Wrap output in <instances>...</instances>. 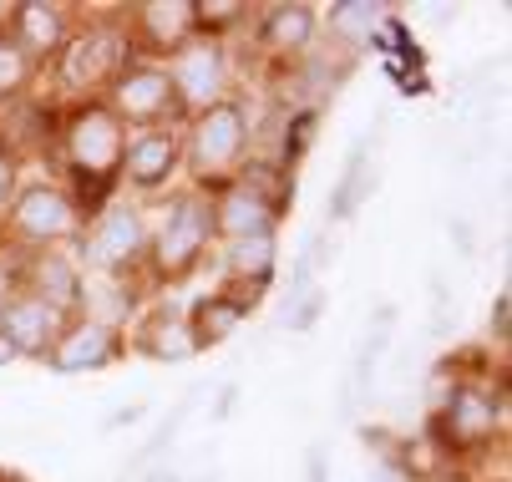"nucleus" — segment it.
I'll use <instances>...</instances> for the list:
<instances>
[{"mask_svg": "<svg viewBox=\"0 0 512 482\" xmlns=\"http://www.w3.org/2000/svg\"><path fill=\"white\" fill-rule=\"evenodd\" d=\"M178 107V97H173V82H168V72H158V66H137V72H127V77H117V122L122 117H132V122H158V117H168Z\"/></svg>", "mask_w": 512, "mask_h": 482, "instance_id": "obj_4", "label": "nucleus"}, {"mask_svg": "<svg viewBox=\"0 0 512 482\" xmlns=\"http://www.w3.org/2000/svg\"><path fill=\"white\" fill-rule=\"evenodd\" d=\"M122 56H127V36L122 31H87L71 41L66 51V82H107L122 72Z\"/></svg>", "mask_w": 512, "mask_h": 482, "instance_id": "obj_7", "label": "nucleus"}, {"mask_svg": "<svg viewBox=\"0 0 512 482\" xmlns=\"http://www.w3.org/2000/svg\"><path fill=\"white\" fill-rule=\"evenodd\" d=\"M0 330H6V340L16 351H46L56 340V330H61V310H51L46 300L26 295V300L0 310Z\"/></svg>", "mask_w": 512, "mask_h": 482, "instance_id": "obj_10", "label": "nucleus"}, {"mask_svg": "<svg viewBox=\"0 0 512 482\" xmlns=\"http://www.w3.org/2000/svg\"><path fill=\"white\" fill-rule=\"evenodd\" d=\"M229 269L239 274V280L259 285L274 274V234H244V239H229Z\"/></svg>", "mask_w": 512, "mask_h": 482, "instance_id": "obj_16", "label": "nucleus"}, {"mask_svg": "<svg viewBox=\"0 0 512 482\" xmlns=\"http://www.w3.org/2000/svg\"><path fill=\"white\" fill-rule=\"evenodd\" d=\"M26 66H31V61H26V56L11 46V41H0V97H6V92H16V87L31 77Z\"/></svg>", "mask_w": 512, "mask_h": 482, "instance_id": "obj_21", "label": "nucleus"}, {"mask_svg": "<svg viewBox=\"0 0 512 482\" xmlns=\"http://www.w3.org/2000/svg\"><path fill=\"white\" fill-rule=\"evenodd\" d=\"M168 82H173L178 102L208 107L218 97V87H224V56H218V46H208V41H193L178 56V72H168Z\"/></svg>", "mask_w": 512, "mask_h": 482, "instance_id": "obj_6", "label": "nucleus"}, {"mask_svg": "<svg viewBox=\"0 0 512 482\" xmlns=\"http://www.w3.org/2000/svg\"><path fill=\"white\" fill-rule=\"evenodd\" d=\"M244 21V6H193V26H234Z\"/></svg>", "mask_w": 512, "mask_h": 482, "instance_id": "obj_23", "label": "nucleus"}, {"mask_svg": "<svg viewBox=\"0 0 512 482\" xmlns=\"http://www.w3.org/2000/svg\"><path fill=\"white\" fill-rule=\"evenodd\" d=\"M208 229H213V209H208V203L203 198H178L168 224H163V239H158V264L168 274H183L203 254Z\"/></svg>", "mask_w": 512, "mask_h": 482, "instance_id": "obj_1", "label": "nucleus"}, {"mask_svg": "<svg viewBox=\"0 0 512 482\" xmlns=\"http://www.w3.org/2000/svg\"><path fill=\"white\" fill-rule=\"evenodd\" d=\"M239 320H244V310H239L229 295L198 300V310H193V320H188V330H193V346H218L224 335H234V330H239Z\"/></svg>", "mask_w": 512, "mask_h": 482, "instance_id": "obj_15", "label": "nucleus"}, {"mask_svg": "<svg viewBox=\"0 0 512 482\" xmlns=\"http://www.w3.org/2000/svg\"><path fill=\"white\" fill-rule=\"evenodd\" d=\"M452 244H457L462 254H477V239H472V224H467V219H452Z\"/></svg>", "mask_w": 512, "mask_h": 482, "instance_id": "obj_24", "label": "nucleus"}, {"mask_svg": "<svg viewBox=\"0 0 512 482\" xmlns=\"http://www.w3.org/2000/svg\"><path fill=\"white\" fill-rule=\"evenodd\" d=\"M492 427H497V406L482 391H457L447 401V432H452V442H467V447L487 442Z\"/></svg>", "mask_w": 512, "mask_h": 482, "instance_id": "obj_13", "label": "nucleus"}, {"mask_svg": "<svg viewBox=\"0 0 512 482\" xmlns=\"http://www.w3.org/2000/svg\"><path fill=\"white\" fill-rule=\"evenodd\" d=\"M66 148H71V163H77V168L112 173L122 163V122L112 112H102V107H87L77 122H71Z\"/></svg>", "mask_w": 512, "mask_h": 482, "instance_id": "obj_2", "label": "nucleus"}, {"mask_svg": "<svg viewBox=\"0 0 512 482\" xmlns=\"http://www.w3.org/2000/svg\"><path fill=\"white\" fill-rule=\"evenodd\" d=\"M244 153V112L239 107H208L193 127V163L203 173H224Z\"/></svg>", "mask_w": 512, "mask_h": 482, "instance_id": "obj_3", "label": "nucleus"}, {"mask_svg": "<svg viewBox=\"0 0 512 482\" xmlns=\"http://www.w3.org/2000/svg\"><path fill=\"white\" fill-rule=\"evenodd\" d=\"M148 482H183V477H173V472H153Z\"/></svg>", "mask_w": 512, "mask_h": 482, "instance_id": "obj_29", "label": "nucleus"}, {"mask_svg": "<svg viewBox=\"0 0 512 482\" xmlns=\"http://www.w3.org/2000/svg\"><path fill=\"white\" fill-rule=\"evenodd\" d=\"M274 214H279V203H269L264 193L234 188V193L213 209V224L224 229L229 239H244V234H269V229H274Z\"/></svg>", "mask_w": 512, "mask_h": 482, "instance_id": "obj_11", "label": "nucleus"}, {"mask_svg": "<svg viewBox=\"0 0 512 482\" xmlns=\"http://www.w3.org/2000/svg\"><path fill=\"white\" fill-rule=\"evenodd\" d=\"M36 300H46L51 310H66V305L82 300V280L71 274L66 259H56V254L36 259Z\"/></svg>", "mask_w": 512, "mask_h": 482, "instance_id": "obj_17", "label": "nucleus"}, {"mask_svg": "<svg viewBox=\"0 0 512 482\" xmlns=\"http://www.w3.org/2000/svg\"><path fill=\"white\" fill-rule=\"evenodd\" d=\"M142 346H148V356H158V361H188L198 351L188 320H178V315H158L148 325V335H142Z\"/></svg>", "mask_w": 512, "mask_h": 482, "instance_id": "obj_19", "label": "nucleus"}, {"mask_svg": "<svg viewBox=\"0 0 512 482\" xmlns=\"http://www.w3.org/2000/svg\"><path fill=\"white\" fill-rule=\"evenodd\" d=\"M122 163H127V178L137 188H158L173 173V163H178V143L168 132H142L137 143L122 148Z\"/></svg>", "mask_w": 512, "mask_h": 482, "instance_id": "obj_12", "label": "nucleus"}, {"mask_svg": "<svg viewBox=\"0 0 512 482\" xmlns=\"http://www.w3.org/2000/svg\"><path fill=\"white\" fill-rule=\"evenodd\" d=\"M492 325H497V335H507V295L497 300V315H492Z\"/></svg>", "mask_w": 512, "mask_h": 482, "instance_id": "obj_27", "label": "nucleus"}, {"mask_svg": "<svg viewBox=\"0 0 512 482\" xmlns=\"http://www.w3.org/2000/svg\"><path fill=\"white\" fill-rule=\"evenodd\" d=\"M320 310H325V295L310 290L300 305H289V310H284V330H310V325L320 320Z\"/></svg>", "mask_w": 512, "mask_h": 482, "instance_id": "obj_22", "label": "nucleus"}, {"mask_svg": "<svg viewBox=\"0 0 512 482\" xmlns=\"http://www.w3.org/2000/svg\"><path fill=\"white\" fill-rule=\"evenodd\" d=\"M11 356H16V346H11L6 335H0V361H11Z\"/></svg>", "mask_w": 512, "mask_h": 482, "instance_id": "obj_28", "label": "nucleus"}, {"mask_svg": "<svg viewBox=\"0 0 512 482\" xmlns=\"http://www.w3.org/2000/svg\"><path fill=\"white\" fill-rule=\"evenodd\" d=\"M11 224L21 239H61L71 234V224H77V209H71V198L61 188H31L21 193V203L11 209Z\"/></svg>", "mask_w": 512, "mask_h": 482, "instance_id": "obj_5", "label": "nucleus"}, {"mask_svg": "<svg viewBox=\"0 0 512 482\" xmlns=\"http://www.w3.org/2000/svg\"><path fill=\"white\" fill-rule=\"evenodd\" d=\"M137 26L148 31L158 46H178L193 31V6H183V0H173V6H142Z\"/></svg>", "mask_w": 512, "mask_h": 482, "instance_id": "obj_20", "label": "nucleus"}, {"mask_svg": "<svg viewBox=\"0 0 512 482\" xmlns=\"http://www.w3.org/2000/svg\"><path fill=\"white\" fill-rule=\"evenodd\" d=\"M310 36H315V16H310V6H279V11H269L264 41H269L274 51H305Z\"/></svg>", "mask_w": 512, "mask_h": 482, "instance_id": "obj_18", "label": "nucleus"}, {"mask_svg": "<svg viewBox=\"0 0 512 482\" xmlns=\"http://www.w3.org/2000/svg\"><path fill=\"white\" fill-rule=\"evenodd\" d=\"M6 198H11V158L0 153V209H6Z\"/></svg>", "mask_w": 512, "mask_h": 482, "instance_id": "obj_25", "label": "nucleus"}, {"mask_svg": "<svg viewBox=\"0 0 512 482\" xmlns=\"http://www.w3.org/2000/svg\"><path fill=\"white\" fill-rule=\"evenodd\" d=\"M142 249H148V234H142V219L132 209H112L87 239V259L97 269H127Z\"/></svg>", "mask_w": 512, "mask_h": 482, "instance_id": "obj_8", "label": "nucleus"}, {"mask_svg": "<svg viewBox=\"0 0 512 482\" xmlns=\"http://www.w3.org/2000/svg\"><path fill=\"white\" fill-rule=\"evenodd\" d=\"M66 41V21H61V11L56 6H21L16 11V51L26 56H41V51H56Z\"/></svg>", "mask_w": 512, "mask_h": 482, "instance_id": "obj_14", "label": "nucleus"}, {"mask_svg": "<svg viewBox=\"0 0 512 482\" xmlns=\"http://www.w3.org/2000/svg\"><path fill=\"white\" fill-rule=\"evenodd\" d=\"M117 356V335H112V325L107 320H82V325H71L66 330V340H56L51 346V366L56 371H97V366H107Z\"/></svg>", "mask_w": 512, "mask_h": 482, "instance_id": "obj_9", "label": "nucleus"}, {"mask_svg": "<svg viewBox=\"0 0 512 482\" xmlns=\"http://www.w3.org/2000/svg\"><path fill=\"white\" fill-rule=\"evenodd\" d=\"M310 482H325V447L310 452Z\"/></svg>", "mask_w": 512, "mask_h": 482, "instance_id": "obj_26", "label": "nucleus"}]
</instances>
